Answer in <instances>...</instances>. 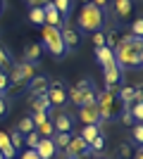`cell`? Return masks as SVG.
<instances>
[{
    "label": "cell",
    "instance_id": "obj_29",
    "mask_svg": "<svg viewBox=\"0 0 143 159\" xmlns=\"http://www.w3.org/2000/svg\"><path fill=\"white\" fill-rule=\"evenodd\" d=\"M36 133H38L41 138H53V135H55V126H53V121L48 119L45 124H41V126L36 128Z\"/></svg>",
    "mask_w": 143,
    "mask_h": 159
},
{
    "label": "cell",
    "instance_id": "obj_4",
    "mask_svg": "<svg viewBox=\"0 0 143 159\" xmlns=\"http://www.w3.org/2000/svg\"><path fill=\"white\" fill-rule=\"evenodd\" d=\"M115 93H117V88H105L100 93H95V105H98V112H100V124L117 119V114L122 109Z\"/></svg>",
    "mask_w": 143,
    "mask_h": 159
},
{
    "label": "cell",
    "instance_id": "obj_11",
    "mask_svg": "<svg viewBox=\"0 0 143 159\" xmlns=\"http://www.w3.org/2000/svg\"><path fill=\"white\" fill-rule=\"evenodd\" d=\"M122 76H124V71H122V69H119L117 64L107 66V69H102L105 88H119V86H122Z\"/></svg>",
    "mask_w": 143,
    "mask_h": 159
},
{
    "label": "cell",
    "instance_id": "obj_5",
    "mask_svg": "<svg viewBox=\"0 0 143 159\" xmlns=\"http://www.w3.org/2000/svg\"><path fill=\"white\" fill-rule=\"evenodd\" d=\"M105 17H112L115 24H129V19L134 17V0H110V10L105 12Z\"/></svg>",
    "mask_w": 143,
    "mask_h": 159
},
{
    "label": "cell",
    "instance_id": "obj_39",
    "mask_svg": "<svg viewBox=\"0 0 143 159\" xmlns=\"http://www.w3.org/2000/svg\"><path fill=\"white\" fill-rule=\"evenodd\" d=\"M7 86H10V79H7L5 71H0V93H2V95L7 93Z\"/></svg>",
    "mask_w": 143,
    "mask_h": 159
},
{
    "label": "cell",
    "instance_id": "obj_7",
    "mask_svg": "<svg viewBox=\"0 0 143 159\" xmlns=\"http://www.w3.org/2000/svg\"><path fill=\"white\" fill-rule=\"evenodd\" d=\"M55 114H50V121L55 126V133H74V114L62 112V109H53Z\"/></svg>",
    "mask_w": 143,
    "mask_h": 159
},
{
    "label": "cell",
    "instance_id": "obj_22",
    "mask_svg": "<svg viewBox=\"0 0 143 159\" xmlns=\"http://www.w3.org/2000/svg\"><path fill=\"white\" fill-rule=\"evenodd\" d=\"M14 128H17V131H19L21 135H26V133L36 131V126H34V121H31V116H29V114H26V116H21V119H19V124H17Z\"/></svg>",
    "mask_w": 143,
    "mask_h": 159
},
{
    "label": "cell",
    "instance_id": "obj_25",
    "mask_svg": "<svg viewBox=\"0 0 143 159\" xmlns=\"http://www.w3.org/2000/svg\"><path fill=\"white\" fill-rule=\"evenodd\" d=\"M14 64L19 66L21 76H24L26 81H31V79L36 76V66H34V64H29V62H24V60H21V62H14Z\"/></svg>",
    "mask_w": 143,
    "mask_h": 159
},
{
    "label": "cell",
    "instance_id": "obj_40",
    "mask_svg": "<svg viewBox=\"0 0 143 159\" xmlns=\"http://www.w3.org/2000/svg\"><path fill=\"white\" fill-rule=\"evenodd\" d=\"M91 2H93L98 10H102V12H107V10H110V0H91Z\"/></svg>",
    "mask_w": 143,
    "mask_h": 159
},
{
    "label": "cell",
    "instance_id": "obj_35",
    "mask_svg": "<svg viewBox=\"0 0 143 159\" xmlns=\"http://www.w3.org/2000/svg\"><path fill=\"white\" fill-rule=\"evenodd\" d=\"M131 36H138V38H141V36H143V19H141V17H136V19H134V21H131Z\"/></svg>",
    "mask_w": 143,
    "mask_h": 159
},
{
    "label": "cell",
    "instance_id": "obj_27",
    "mask_svg": "<svg viewBox=\"0 0 143 159\" xmlns=\"http://www.w3.org/2000/svg\"><path fill=\"white\" fill-rule=\"evenodd\" d=\"M50 2L55 5V10H57L64 19L69 17V12H72V0H50Z\"/></svg>",
    "mask_w": 143,
    "mask_h": 159
},
{
    "label": "cell",
    "instance_id": "obj_15",
    "mask_svg": "<svg viewBox=\"0 0 143 159\" xmlns=\"http://www.w3.org/2000/svg\"><path fill=\"white\" fill-rule=\"evenodd\" d=\"M95 62L102 66V69H107V66H112V64H117L115 62V52L110 50V48H95Z\"/></svg>",
    "mask_w": 143,
    "mask_h": 159
},
{
    "label": "cell",
    "instance_id": "obj_18",
    "mask_svg": "<svg viewBox=\"0 0 143 159\" xmlns=\"http://www.w3.org/2000/svg\"><path fill=\"white\" fill-rule=\"evenodd\" d=\"M12 64H14V60H12V55H10V50L0 43V71L7 74L10 69H12Z\"/></svg>",
    "mask_w": 143,
    "mask_h": 159
},
{
    "label": "cell",
    "instance_id": "obj_28",
    "mask_svg": "<svg viewBox=\"0 0 143 159\" xmlns=\"http://www.w3.org/2000/svg\"><path fill=\"white\" fill-rule=\"evenodd\" d=\"M7 135H10V145L14 147V152H17L19 147H24V135H21V133L17 131V128H12V131L7 133Z\"/></svg>",
    "mask_w": 143,
    "mask_h": 159
},
{
    "label": "cell",
    "instance_id": "obj_14",
    "mask_svg": "<svg viewBox=\"0 0 143 159\" xmlns=\"http://www.w3.org/2000/svg\"><path fill=\"white\" fill-rule=\"evenodd\" d=\"M41 55H43L41 43H26V45H24V62H29V64L38 66V62H41Z\"/></svg>",
    "mask_w": 143,
    "mask_h": 159
},
{
    "label": "cell",
    "instance_id": "obj_36",
    "mask_svg": "<svg viewBox=\"0 0 143 159\" xmlns=\"http://www.w3.org/2000/svg\"><path fill=\"white\" fill-rule=\"evenodd\" d=\"M131 138H134V145H141V143H143V128H141V124H134Z\"/></svg>",
    "mask_w": 143,
    "mask_h": 159
},
{
    "label": "cell",
    "instance_id": "obj_10",
    "mask_svg": "<svg viewBox=\"0 0 143 159\" xmlns=\"http://www.w3.org/2000/svg\"><path fill=\"white\" fill-rule=\"evenodd\" d=\"M48 86H50V79H48L45 74H36L34 79L29 81V100H34V98H41V95L48 93Z\"/></svg>",
    "mask_w": 143,
    "mask_h": 159
},
{
    "label": "cell",
    "instance_id": "obj_21",
    "mask_svg": "<svg viewBox=\"0 0 143 159\" xmlns=\"http://www.w3.org/2000/svg\"><path fill=\"white\" fill-rule=\"evenodd\" d=\"M136 147L138 145H134V143H122V145L117 147V157L119 159H131L134 152H136Z\"/></svg>",
    "mask_w": 143,
    "mask_h": 159
},
{
    "label": "cell",
    "instance_id": "obj_42",
    "mask_svg": "<svg viewBox=\"0 0 143 159\" xmlns=\"http://www.w3.org/2000/svg\"><path fill=\"white\" fill-rule=\"evenodd\" d=\"M24 2H26L29 7H43V5H48L50 0H24Z\"/></svg>",
    "mask_w": 143,
    "mask_h": 159
},
{
    "label": "cell",
    "instance_id": "obj_32",
    "mask_svg": "<svg viewBox=\"0 0 143 159\" xmlns=\"http://www.w3.org/2000/svg\"><path fill=\"white\" fill-rule=\"evenodd\" d=\"M117 116H119V121H122L124 126H134V124H136V121H134V116H131V112H129V107H122Z\"/></svg>",
    "mask_w": 143,
    "mask_h": 159
},
{
    "label": "cell",
    "instance_id": "obj_9",
    "mask_svg": "<svg viewBox=\"0 0 143 159\" xmlns=\"http://www.w3.org/2000/svg\"><path fill=\"white\" fill-rule=\"evenodd\" d=\"M60 36H62V43H64L67 55L81 45V31H79V29H74L72 24H64V26L60 29Z\"/></svg>",
    "mask_w": 143,
    "mask_h": 159
},
{
    "label": "cell",
    "instance_id": "obj_6",
    "mask_svg": "<svg viewBox=\"0 0 143 159\" xmlns=\"http://www.w3.org/2000/svg\"><path fill=\"white\" fill-rule=\"evenodd\" d=\"M67 88H69V86H67L62 79L50 81L45 98H48V102H50V107H53V109H62V107L69 105V100H67Z\"/></svg>",
    "mask_w": 143,
    "mask_h": 159
},
{
    "label": "cell",
    "instance_id": "obj_46",
    "mask_svg": "<svg viewBox=\"0 0 143 159\" xmlns=\"http://www.w3.org/2000/svg\"><path fill=\"white\" fill-rule=\"evenodd\" d=\"M0 159H5V157H2V152H0Z\"/></svg>",
    "mask_w": 143,
    "mask_h": 159
},
{
    "label": "cell",
    "instance_id": "obj_38",
    "mask_svg": "<svg viewBox=\"0 0 143 159\" xmlns=\"http://www.w3.org/2000/svg\"><path fill=\"white\" fill-rule=\"evenodd\" d=\"M93 45L95 48H102V45H105V31H95L93 33Z\"/></svg>",
    "mask_w": 143,
    "mask_h": 159
},
{
    "label": "cell",
    "instance_id": "obj_23",
    "mask_svg": "<svg viewBox=\"0 0 143 159\" xmlns=\"http://www.w3.org/2000/svg\"><path fill=\"white\" fill-rule=\"evenodd\" d=\"M72 135H74V133H55V135H53V145L57 147V150H64V147L69 145Z\"/></svg>",
    "mask_w": 143,
    "mask_h": 159
},
{
    "label": "cell",
    "instance_id": "obj_41",
    "mask_svg": "<svg viewBox=\"0 0 143 159\" xmlns=\"http://www.w3.org/2000/svg\"><path fill=\"white\" fill-rule=\"evenodd\" d=\"M19 159H41V157H38L34 150H24V152L19 154Z\"/></svg>",
    "mask_w": 143,
    "mask_h": 159
},
{
    "label": "cell",
    "instance_id": "obj_45",
    "mask_svg": "<svg viewBox=\"0 0 143 159\" xmlns=\"http://www.w3.org/2000/svg\"><path fill=\"white\" fill-rule=\"evenodd\" d=\"M91 159H102V157H91Z\"/></svg>",
    "mask_w": 143,
    "mask_h": 159
},
{
    "label": "cell",
    "instance_id": "obj_12",
    "mask_svg": "<svg viewBox=\"0 0 143 159\" xmlns=\"http://www.w3.org/2000/svg\"><path fill=\"white\" fill-rule=\"evenodd\" d=\"M43 14H45V24L48 26H55V29H62L67 21H64V17H62L57 10H55L53 2H48V5H43Z\"/></svg>",
    "mask_w": 143,
    "mask_h": 159
},
{
    "label": "cell",
    "instance_id": "obj_16",
    "mask_svg": "<svg viewBox=\"0 0 143 159\" xmlns=\"http://www.w3.org/2000/svg\"><path fill=\"white\" fill-rule=\"evenodd\" d=\"M88 147V143L81 138V135H72V140H69V145L62 150V152H67L69 157H76V154H81L83 150Z\"/></svg>",
    "mask_w": 143,
    "mask_h": 159
},
{
    "label": "cell",
    "instance_id": "obj_26",
    "mask_svg": "<svg viewBox=\"0 0 143 159\" xmlns=\"http://www.w3.org/2000/svg\"><path fill=\"white\" fill-rule=\"evenodd\" d=\"M117 43H119V31H117V29H107V31H105V48L115 50Z\"/></svg>",
    "mask_w": 143,
    "mask_h": 159
},
{
    "label": "cell",
    "instance_id": "obj_43",
    "mask_svg": "<svg viewBox=\"0 0 143 159\" xmlns=\"http://www.w3.org/2000/svg\"><path fill=\"white\" fill-rule=\"evenodd\" d=\"M5 5H7V2H5V0H0V14H2V12H5Z\"/></svg>",
    "mask_w": 143,
    "mask_h": 159
},
{
    "label": "cell",
    "instance_id": "obj_34",
    "mask_svg": "<svg viewBox=\"0 0 143 159\" xmlns=\"http://www.w3.org/2000/svg\"><path fill=\"white\" fill-rule=\"evenodd\" d=\"M38 140H41V135H38L36 131L26 133V135H24V145H26V150H34V147L38 145Z\"/></svg>",
    "mask_w": 143,
    "mask_h": 159
},
{
    "label": "cell",
    "instance_id": "obj_2",
    "mask_svg": "<svg viewBox=\"0 0 143 159\" xmlns=\"http://www.w3.org/2000/svg\"><path fill=\"white\" fill-rule=\"evenodd\" d=\"M102 24H105V12L98 10L93 2H86V5L79 10V14H76V29H79V31L95 33V31L102 29Z\"/></svg>",
    "mask_w": 143,
    "mask_h": 159
},
{
    "label": "cell",
    "instance_id": "obj_20",
    "mask_svg": "<svg viewBox=\"0 0 143 159\" xmlns=\"http://www.w3.org/2000/svg\"><path fill=\"white\" fill-rule=\"evenodd\" d=\"M29 21L36 24V26H43L45 24V14H43V7H29Z\"/></svg>",
    "mask_w": 143,
    "mask_h": 159
},
{
    "label": "cell",
    "instance_id": "obj_17",
    "mask_svg": "<svg viewBox=\"0 0 143 159\" xmlns=\"http://www.w3.org/2000/svg\"><path fill=\"white\" fill-rule=\"evenodd\" d=\"M0 152H2V157L5 159H14V147L10 145V135H7L5 131H0Z\"/></svg>",
    "mask_w": 143,
    "mask_h": 159
},
{
    "label": "cell",
    "instance_id": "obj_31",
    "mask_svg": "<svg viewBox=\"0 0 143 159\" xmlns=\"http://www.w3.org/2000/svg\"><path fill=\"white\" fill-rule=\"evenodd\" d=\"M88 147H91V152H93V154H100L102 150H105V135H102V133H100V135H95V140L91 143Z\"/></svg>",
    "mask_w": 143,
    "mask_h": 159
},
{
    "label": "cell",
    "instance_id": "obj_24",
    "mask_svg": "<svg viewBox=\"0 0 143 159\" xmlns=\"http://www.w3.org/2000/svg\"><path fill=\"white\" fill-rule=\"evenodd\" d=\"M79 135H81V138H83V140H86V143L91 145V143L95 140V135H100V126H83Z\"/></svg>",
    "mask_w": 143,
    "mask_h": 159
},
{
    "label": "cell",
    "instance_id": "obj_13",
    "mask_svg": "<svg viewBox=\"0 0 143 159\" xmlns=\"http://www.w3.org/2000/svg\"><path fill=\"white\" fill-rule=\"evenodd\" d=\"M34 152L38 154L41 159H53L57 154V147L53 145V138H41L38 140V145L34 147Z\"/></svg>",
    "mask_w": 143,
    "mask_h": 159
},
{
    "label": "cell",
    "instance_id": "obj_47",
    "mask_svg": "<svg viewBox=\"0 0 143 159\" xmlns=\"http://www.w3.org/2000/svg\"><path fill=\"white\" fill-rule=\"evenodd\" d=\"M0 98H2V93H0Z\"/></svg>",
    "mask_w": 143,
    "mask_h": 159
},
{
    "label": "cell",
    "instance_id": "obj_1",
    "mask_svg": "<svg viewBox=\"0 0 143 159\" xmlns=\"http://www.w3.org/2000/svg\"><path fill=\"white\" fill-rule=\"evenodd\" d=\"M115 52V62L119 69H141L143 64V38L131 36L129 31L119 33V43L112 50Z\"/></svg>",
    "mask_w": 143,
    "mask_h": 159
},
{
    "label": "cell",
    "instance_id": "obj_44",
    "mask_svg": "<svg viewBox=\"0 0 143 159\" xmlns=\"http://www.w3.org/2000/svg\"><path fill=\"white\" fill-rule=\"evenodd\" d=\"M81 2H83V5H86V2H91V0H81Z\"/></svg>",
    "mask_w": 143,
    "mask_h": 159
},
{
    "label": "cell",
    "instance_id": "obj_3",
    "mask_svg": "<svg viewBox=\"0 0 143 159\" xmlns=\"http://www.w3.org/2000/svg\"><path fill=\"white\" fill-rule=\"evenodd\" d=\"M41 48L45 52H50V57L57 60V62L67 57V50H64V43H62L60 29H55V26H48V24L41 26Z\"/></svg>",
    "mask_w": 143,
    "mask_h": 159
},
{
    "label": "cell",
    "instance_id": "obj_37",
    "mask_svg": "<svg viewBox=\"0 0 143 159\" xmlns=\"http://www.w3.org/2000/svg\"><path fill=\"white\" fill-rule=\"evenodd\" d=\"M7 114H10V100L2 95V98H0V119H5Z\"/></svg>",
    "mask_w": 143,
    "mask_h": 159
},
{
    "label": "cell",
    "instance_id": "obj_30",
    "mask_svg": "<svg viewBox=\"0 0 143 159\" xmlns=\"http://www.w3.org/2000/svg\"><path fill=\"white\" fill-rule=\"evenodd\" d=\"M50 114H53V109H50V112H31L29 116H31V121H34V126L38 128L41 124H45V121L50 119Z\"/></svg>",
    "mask_w": 143,
    "mask_h": 159
},
{
    "label": "cell",
    "instance_id": "obj_8",
    "mask_svg": "<svg viewBox=\"0 0 143 159\" xmlns=\"http://www.w3.org/2000/svg\"><path fill=\"white\" fill-rule=\"evenodd\" d=\"M74 119H79L83 124V126H98L100 124V112H98V105H81L76 107V114Z\"/></svg>",
    "mask_w": 143,
    "mask_h": 159
},
{
    "label": "cell",
    "instance_id": "obj_33",
    "mask_svg": "<svg viewBox=\"0 0 143 159\" xmlns=\"http://www.w3.org/2000/svg\"><path fill=\"white\" fill-rule=\"evenodd\" d=\"M129 112H131V116H134V121L141 124V119H143V102H134V105H129Z\"/></svg>",
    "mask_w": 143,
    "mask_h": 159
},
{
    "label": "cell",
    "instance_id": "obj_19",
    "mask_svg": "<svg viewBox=\"0 0 143 159\" xmlns=\"http://www.w3.org/2000/svg\"><path fill=\"white\" fill-rule=\"evenodd\" d=\"M29 105H31V112H50V109H53L45 95H41V98H34V100H29Z\"/></svg>",
    "mask_w": 143,
    "mask_h": 159
}]
</instances>
